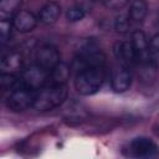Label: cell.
<instances>
[{
    "instance_id": "1",
    "label": "cell",
    "mask_w": 159,
    "mask_h": 159,
    "mask_svg": "<svg viewBox=\"0 0 159 159\" xmlns=\"http://www.w3.org/2000/svg\"><path fill=\"white\" fill-rule=\"evenodd\" d=\"M67 97L66 83H47L36 91L32 108L40 112H46L60 107Z\"/></svg>"
},
{
    "instance_id": "2",
    "label": "cell",
    "mask_w": 159,
    "mask_h": 159,
    "mask_svg": "<svg viewBox=\"0 0 159 159\" xmlns=\"http://www.w3.org/2000/svg\"><path fill=\"white\" fill-rule=\"evenodd\" d=\"M106 80L103 66H88L81 68L75 78V88L82 96H92L97 93Z\"/></svg>"
},
{
    "instance_id": "3",
    "label": "cell",
    "mask_w": 159,
    "mask_h": 159,
    "mask_svg": "<svg viewBox=\"0 0 159 159\" xmlns=\"http://www.w3.org/2000/svg\"><path fill=\"white\" fill-rule=\"evenodd\" d=\"M20 82H21V87H25L32 91H39L40 88L50 83V72L35 65L26 68L21 73Z\"/></svg>"
},
{
    "instance_id": "4",
    "label": "cell",
    "mask_w": 159,
    "mask_h": 159,
    "mask_svg": "<svg viewBox=\"0 0 159 159\" xmlns=\"http://www.w3.org/2000/svg\"><path fill=\"white\" fill-rule=\"evenodd\" d=\"M35 94L36 91L27 89L25 87H19L9 93L6 98V107L12 112H22L32 107Z\"/></svg>"
},
{
    "instance_id": "5",
    "label": "cell",
    "mask_w": 159,
    "mask_h": 159,
    "mask_svg": "<svg viewBox=\"0 0 159 159\" xmlns=\"http://www.w3.org/2000/svg\"><path fill=\"white\" fill-rule=\"evenodd\" d=\"M129 155L135 158H158L159 148L158 145L147 137H137L129 143Z\"/></svg>"
},
{
    "instance_id": "6",
    "label": "cell",
    "mask_w": 159,
    "mask_h": 159,
    "mask_svg": "<svg viewBox=\"0 0 159 159\" xmlns=\"http://www.w3.org/2000/svg\"><path fill=\"white\" fill-rule=\"evenodd\" d=\"M35 60L37 66L42 67L48 72L61 62L60 52L52 45H42L41 47H39L35 55Z\"/></svg>"
},
{
    "instance_id": "7",
    "label": "cell",
    "mask_w": 159,
    "mask_h": 159,
    "mask_svg": "<svg viewBox=\"0 0 159 159\" xmlns=\"http://www.w3.org/2000/svg\"><path fill=\"white\" fill-rule=\"evenodd\" d=\"M132 84V72L129 67L119 65L111 72V86L116 93H123Z\"/></svg>"
},
{
    "instance_id": "8",
    "label": "cell",
    "mask_w": 159,
    "mask_h": 159,
    "mask_svg": "<svg viewBox=\"0 0 159 159\" xmlns=\"http://www.w3.org/2000/svg\"><path fill=\"white\" fill-rule=\"evenodd\" d=\"M130 43L135 52L137 60L139 63H150L149 62V40L142 30H135L132 32Z\"/></svg>"
},
{
    "instance_id": "9",
    "label": "cell",
    "mask_w": 159,
    "mask_h": 159,
    "mask_svg": "<svg viewBox=\"0 0 159 159\" xmlns=\"http://www.w3.org/2000/svg\"><path fill=\"white\" fill-rule=\"evenodd\" d=\"M113 52H114L116 58L123 66L129 67V66L138 62L130 41H118V42H116L114 46H113Z\"/></svg>"
},
{
    "instance_id": "10",
    "label": "cell",
    "mask_w": 159,
    "mask_h": 159,
    "mask_svg": "<svg viewBox=\"0 0 159 159\" xmlns=\"http://www.w3.org/2000/svg\"><path fill=\"white\" fill-rule=\"evenodd\" d=\"M39 17L27 10H20L12 17V26L19 32H30L37 25Z\"/></svg>"
},
{
    "instance_id": "11",
    "label": "cell",
    "mask_w": 159,
    "mask_h": 159,
    "mask_svg": "<svg viewBox=\"0 0 159 159\" xmlns=\"http://www.w3.org/2000/svg\"><path fill=\"white\" fill-rule=\"evenodd\" d=\"M61 15V6L56 1H48L46 2L39 11V21L45 25H51L57 21V19Z\"/></svg>"
},
{
    "instance_id": "12",
    "label": "cell",
    "mask_w": 159,
    "mask_h": 159,
    "mask_svg": "<svg viewBox=\"0 0 159 159\" xmlns=\"http://www.w3.org/2000/svg\"><path fill=\"white\" fill-rule=\"evenodd\" d=\"M24 56L17 50H10L7 52L2 53L1 57V68L2 72H11L15 70H19L22 66Z\"/></svg>"
},
{
    "instance_id": "13",
    "label": "cell",
    "mask_w": 159,
    "mask_h": 159,
    "mask_svg": "<svg viewBox=\"0 0 159 159\" xmlns=\"http://www.w3.org/2000/svg\"><path fill=\"white\" fill-rule=\"evenodd\" d=\"M128 12H129L130 20L134 24L142 22L144 20V17L147 16V12H148L147 1L145 0H133L130 7L128 10Z\"/></svg>"
},
{
    "instance_id": "14",
    "label": "cell",
    "mask_w": 159,
    "mask_h": 159,
    "mask_svg": "<svg viewBox=\"0 0 159 159\" xmlns=\"http://www.w3.org/2000/svg\"><path fill=\"white\" fill-rule=\"evenodd\" d=\"M70 70L71 68L66 63L60 62L50 71V83H66L71 75Z\"/></svg>"
},
{
    "instance_id": "15",
    "label": "cell",
    "mask_w": 159,
    "mask_h": 159,
    "mask_svg": "<svg viewBox=\"0 0 159 159\" xmlns=\"http://www.w3.org/2000/svg\"><path fill=\"white\" fill-rule=\"evenodd\" d=\"M21 5V0H0V14L2 19L15 16Z\"/></svg>"
},
{
    "instance_id": "16",
    "label": "cell",
    "mask_w": 159,
    "mask_h": 159,
    "mask_svg": "<svg viewBox=\"0 0 159 159\" xmlns=\"http://www.w3.org/2000/svg\"><path fill=\"white\" fill-rule=\"evenodd\" d=\"M0 83L4 91H10V92L21 87L20 76H15L11 72H2L0 77Z\"/></svg>"
},
{
    "instance_id": "17",
    "label": "cell",
    "mask_w": 159,
    "mask_h": 159,
    "mask_svg": "<svg viewBox=\"0 0 159 159\" xmlns=\"http://www.w3.org/2000/svg\"><path fill=\"white\" fill-rule=\"evenodd\" d=\"M132 24L133 21L130 20V16H129V12L128 11H122L119 12L117 16H116V20H114V29L119 34H125L130 30L132 27Z\"/></svg>"
},
{
    "instance_id": "18",
    "label": "cell",
    "mask_w": 159,
    "mask_h": 159,
    "mask_svg": "<svg viewBox=\"0 0 159 159\" xmlns=\"http://www.w3.org/2000/svg\"><path fill=\"white\" fill-rule=\"evenodd\" d=\"M149 62L153 67L159 70V34L149 40Z\"/></svg>"
},
{
    "instance_id": "19",
    "label": "cell",
    "mask_w": 159,
    "mask_h": 159,
    "mask_svg": "<svg viewBox=\"0 0 159 159\" xmlns=\"http://www.w3.org/2000/svg\"><path fill=\"white\" fill-rule=\"evenodd\" d=\"M86 16V11L83 7L81 6H73V7H70L66 12V19L67 21L70 22H77V21H81L83 17Z\"/></svg>"
},
{
    "instance_id": "20",
    "label": "cell",
    "mask_w": 159,
    "mask_h": 159,
    "mask_svg": "<svg viewBox=\"0 0 159 159\" xmlns=\"http://www.w3.org/2000/svg\"><path fill=\"white\" fill-rule=\"evenodd\" d=\"M11 27H14L12 22H10L7 19L1 20V22H0V37H1V45L2 46L7 42V40L11 36Z\"/></svg>"
},
{
    "instance_id": "21",
    "label": "cell",
    "mask_w": 159,
    "mask_h": 159,
    "mask_svg": "<svg viewBox=\"0 0 159 159\" xmlns=\"http://www.w3.org/2000/svg\"><path fill=\"white\" fill-rule=\"evenodd\" d=\"M129 0H101V2L111 10H119L128 4Z\"/></svg>"
}]
</instances>
